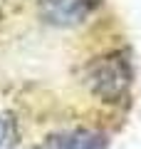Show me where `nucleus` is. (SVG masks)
<instances>
[{"mask_svg": "<svg viewBox=\"0 0 141 149\" xmlns=\"http://www.w3.org/2000/svg\"><path fill=\"white\" fill-rule=\"evenodd\" d=\"M89 92L102 102H121L131 87V65L124 52H109L92 60L84 72Z\"/></svg>", "mask_w": 141, "mask_h": 149, "instance_id": "1", "label": "nucleus"}, {"mask_svg": "<svg viewBox=\"0 0 141 149\" xmlns=\"http://www.w3.org/2000/svg\"><path fill=\"white\" fill-rule=\"evenodd\" d=\"M99 5V0H42V15L47 22L72 27L84 22Z\"/></svg>", "mask_w": 141, "mask_h": 149, "instance_id": "2", "label": "nucleus"}, {"mask_svg": "<svg viewBox=\"0 0 141 149\" xmlns=\"http://www.w3.org/2000/svg\"><path fill=\"white\" fill-rule=\"evenodd\" d=\"M106 137L92 129H74V132L55 134L47 142V149H104Z\"/></svg>", "mask_w": 141, "mask_h": 149, "instance_id": "3", "label": "nucleus"}, {"mask_svg": "<svg viewBox=\"0 0 141 149\" xmlns=\"http://www.w3.org/2000/svg\"><path fill=\"white\" fill-rule=\"evenodd\" d=\"M0 137H3V124H0Z\"/></svg>", "mask_w": 141, "mask_h": 149, "instance_id": "4", "label": "nucleus"}]
</instances>
